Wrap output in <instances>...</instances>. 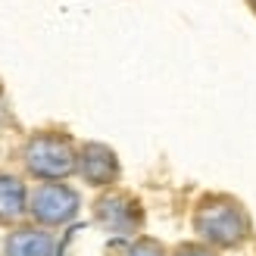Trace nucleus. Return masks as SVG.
I'll return each mask as SVG.
<instances>
[{
    "label": "nucleus",
    "instance_id": "f257e3e1",
    "mask_svg": "<svg viewBox=\"0 0 256 256\" xmlns=\"http://www.w3.org/2000/svg\"><path fill=\"white\" fill-rule=\"evenodd\" d=\"M25 162L41 178H66L75 169V153L69 138L62 134H38L25 147Z\"/></svg>",
    "mask_w": 256,
    "mask_h": 256
},
{
    "label": "nucleus",
    "instance_id": "6e6552de",
    "mask_svg": "<svg viewBox=\"0 0 256 256\" xmlns=\"http://www.w3.org/2000/svg\"><path fill=\"white\" fill-rule=\"evenodd\" d=\"M250 4H253V6H256V0H250Z\"/></svg>",
    "mask_w": 256,
    "mask_h": 256
},
{
    "label": "nucleus",
    "instance_id": "39448f33",
    "mask_svg": "<svg viewBox=\"0 0 256 256\" xmlns=\"http://www.w3.org/2000/svg\"><path fill=\"white\" fill-rule=\"evenodd\" d=\"M25 203V188L12 175H0V216H19Z\"/></svg>",
    "mask_w": 256,
    "mask_h": 256
},
{
    "label": "nucleus",
    "instance_id": "423d86ee",
    "mask_svg": "<svg viewBox=\"0 0 256 256\" xmlns=\"http://www.w3.org/2000/svg\"><path fill=\"white\" fill-rule=\"evenodd\" d=\"M10 253L12 256H47L50 253V240L38 232H19L10 240Z\"/></svg>",
    "mask_w": 256,
    "mask_h": 256
},
{
    "label": "nucleus",
    "instance_id": "20e7f679",
    "mask_svg": "<svg viewBox=\"0 0 256 256\" xmlns=\"http://www.w3.org/2000/svg\"><path fill=\"white\" fill-rule=\"evenodd\" d=\"M78 160H82V162H78V166H82V175H84L91 184H106V182H112V178H116V172H119L112 150L100 147V144H88V147L82 150Z\"/></svg>",
    "mask_w": 256,
    "mask_h": 256
},
{
    "label": "nucleus",
    "instance_id": "f03ea898",
    "mask_svg": "<svg viewBox=\"0 0 256 256\" xmlns=\"http://www.w3.org/2000/svg\"><path fill=\"white\" fill-rule=\"evenodd\" d=\"M197 225L203 228L206 238L232 244V240H238L244 234V212H240V206L232 200H216V203H206V206L200 210Z\"/></svg>",
    "mask_w": 256,
    "mask_h": 256
},
{
    "label": "nucleus",
    "instance_id": "0eeeda50",
    "mask_svg": "<svg viewBox=\"0 0 256 256\" xmlns=\"http://www.w3.org/2000/svg\"><path fill=\"white\" fill-rule=\"evenodd\" d=\"M188 256H206V253H188Z\"/></svg>",
    "mask_w": 256,
    "mask_h": 256
},
{
    "label": "nucleus",
    "instance_id": "7ed1b4c3",
    "mask_svg": "<svg viewBox=\"0 0 256 256\" xmlns=\"http://www.w3.org/2000/svg\"><path fill=\"white\" fill-rule=\"evenodd\" d=\"M75 206H78V197L66 184H44L34 190V200H32L34 216L44 222H66L75 212Z\"/></svg>",
    "mask_w": 256,
    "mask_h": 256
}]
</instances>
